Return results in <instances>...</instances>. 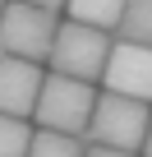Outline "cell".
Listing matches in <instances>:
<instances>
[{
    "label": "cell",
    "mask_w": 152,
    "mask_h": 157,
    "mask_svg": "<svg viewBox=\"0 0 152 157\" xmlns=\"http://www.w3.org/2000/svg\"><path fill=\"white\" fill-rule=\"evenodd\" d=\"M138 152H143V157H152V120H147V129H143V143H138Z\"/></svg>",
    "instance_id": "obj_12"
},
{
    "label": "cell",
    "mask_w": 152,
    "mask_h": 157,
    "mask_svg": "<svg viewBox=\"0 0 152 157\" xmlns=\"http://www.w3.org/2000/svg\"><path fill=\"white\" fill-rule=\"evenodd\" d=\"M23 157H83V139L79 134H60V129H32Z\"/></svg>",
    "instance_id": "obj_9"
},
{
    "label": "cell",
    "mask_w": 152,
    "mask_h": 157,
    "mask_svg": "<svg viewBox=\"0 0 152 157\" xmlns=\"http://www.w3.org/2000/svg\"><path fill=\"white\" fill-rule=\"evenodd\" d=\"M115 37L152 46V0H124L120 23H115Z\"/></svg>",
    "instance_id": "obj_8"
},
{
    "label": "cell",
    "mask_w": 152,
    "mask_h": 157,
    "mask_svg": "<svg viewBox=\"0 0 152 157\" xmlns=\"http://www.w3.org/2000/svg\"><path fill=\"white\" fill-rule=\"evenodd\" d=\"M147 120H152L147 102H138V97H124V93H97L83 139H92V143H106V148H124V152H138Z\"/></svg>",
    "instance_id": "obj_3"
},
{
    "label": "cell",
    "mask_w": 152,
    "mask_h": 157,
    "mask_svg": "<svg viewBox=\"0 0 152 157\" xmlns=\"http://www.w3.org/2000/svg\"><path fill=\"white\" fill-rule=\"evenodd\" d=\"M55 23H60L55 10L28 5V0H5V10H0V56H19V60L46 65Z\"/></svg>",
    "instance_id": "obj_4"
},
{
    "label": "cell",
    "mask_w": 152,
    "mask_h": 157,
    "mask_svg": "<svg viewBox=\"0 0 152 157\" xmlns=\"http://www.w3.org/2000/svg\"><path fill=\"white\" fill-rule=\"evenodd\" d=\"M120 10H124V0H65V14L74 23H88V28H102V33H115Z\"/></svg>",
    "instance_id": "obj_7"
},
{
    "label": "cell",
    "mask_w": 152,
    "mask_h": 157,
    "mask_svg": "<svg viewBox=\"0 0 152 157\" xmlns=\"http://www.w3.org/2000/svg\"><path fill=\"white\" fill-rule=\"evenodd\" d=\"M106 51H111V33L88 28V23H74V19H60L55 23V37H51V51H46V65L55 74L97 83L102 65H106Z\"/></svg>",
    "instance_id": "obj_2"
},
{
    "label": "cell",
    "mask_w": 152,
    "mask_h": 157,
    "mask_svg": "<svg viewBox=\"0 0 152 157\" xmlns=\"http://www.w3.org/2000/svg\"><path fill=\"white\" fill-rule=\"evenodd\" d=\"M92 102H97V83L88 78H69V74H46L42 88H37V102H32V120L37 129H60V134H79L88 129V116H92Z\"/></svg>",
    "instance_id": "obj_1"
},
{
    "label": "cell",
    "mask_w": 152,
    "mask_h": 157,
    "mask_svg": "<svg viewBox=\"0 0 152 157\" xmlns=\"http://www.w3.org/2000/svg\"><path fill=\"white\" fill-rule=\"evenodd\" d=\"M102 83H106V93L152 102V46L115 37L106 51V65H102Z\"/></svg>",
    "instance_id": "obj_5"
},
{
    "label": "cell",
    "mask_w": 152,
    "mask_h": 157,
    "mask_svg": "<svg viewBox=\"0 0 152 157\" xmlns=\"http://www.w3.org/2000/svg\"><path fill=\"white\" fill-rule=\"evenodd\" d=\"M0 10H5V0H0Z\"/></svg>",
    "instance_id": "obj_14"
},
{
    "label": "cell",
    "mask_w": 152,
    "mask_h": 157,
    "mask_svg": "<svg viewBox=\"0 0 152 157\" xmlns=\"http://www.w3.org/2000/svg\"><path fill=\"white\" fill-rule=\"evenodd\" d=\"M83 157H138V152H124V148H106V143H88Z\"/></svg>",
    "instance_id": "obj_11"
},
{
    "label": "cell",
    "mask_w": 152,
    "mask_h": 157,
    "mask_svg": "<svg viewBox=\"0 0 152 157\" xmlns=\"http://www.w3.org/2000/svg\"><path fill=\"white\" fill-rule=\"evenodd\" d=\"M28 5H42V10H55V14H60V10H65V0H28Z\"/></svg>",
    "instance_id": "obj_13"
},
{
    "label": "cell",
    "mask_w": 152,
    "mask_h": 157,
    "mask_svg": "<svg viewBox=\"0 0 152 157\" xmlns=\"http://www.w3.org/2000/svg\"><path fill=\"white\" fill-rule=\"evenodd\" d=\"M28 139H32V125L23 116H5L0 111V157H23Z\"/></svg>",
    "instance_id": "obj_10"
},
{
    "label": "cell",
    "mask_w": 152,
    "mask_h": 157,
    "mask_svg": "<svg viewBox=\"0 0 152 157\" xmlns=\"http://www.w3.org/2000/svg\"><path fill=\"white\" fill-rule=\"evenodd\" d=\"M42 65L37 60H19V56H0V111L5 116H23L32 120V102L42 88Z\"/></svg>",
    "instance_id": "obj_6"
}]
</instances>
